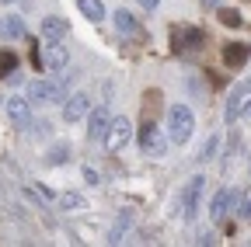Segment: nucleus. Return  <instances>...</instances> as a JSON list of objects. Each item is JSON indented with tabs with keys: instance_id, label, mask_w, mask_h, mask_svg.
<instances>
[{
	"instance_id": "nucleus-5",
	"label": "nucleus",
	"mask_w": 251,
	"mask_h": 247,
	"mask_svg": "<svg viewBox=\"0 0 251 247\" xmlns=\"http://www.w3.org/2000/svg\"><path fill=\"white\" fill-rule=\"evenodd\" d=\"M129 136H133V126H129V118H112V126H108V133H105V146H108V153H119L126 143H129Z\"/></svg>"
},
{
	"instance_id": "nucleus-16",
	"label": "nucleus",
	"mask_w": 251,
	"mask_h": 247,
	"mask_svg": "<svg viewBox=\"0 0 251 247\" xmlns=\"http://www.w3.org/2000/svg\"><path fill=\"white\" fill-rule=\"evenodd\" d=\"M77 7H80V14L91 18V21H101V18H105V4H101V0H77Z\"/></svg>"
},
{
	"instance_id": "nucleus-20",
	"label": "nucleus",
	"mask_w": 251,
	"mask_h": 247,
	"mask_svg": "<svg viewBox=\"0 0 251 247\" xmlns=\"http://www.w3.org/2000/svg\"><path fill=\"white\" fill-rule=\"evenodd\" d=\"M70 160V143H56L49 150V164H67Z\"/></svg>"
},
{
	"instance_id": "nucleus-10",
	"label": "nucleus",
	"mask_w": 251,
	"mask_h": 247,
	"mask_svg": "<svg viewBox=\"0 0 251 247\" xmlns=\"http://www.w3.org/2000/svg\"><path fill=\"white\" fill-rule=\"evenodd\" d=\"M28 105H31L28 98H7V105H4V108H7V118L14 122L18 129L28 126Z\"/></svg>"
},
{
	"instance_id": "nucleus-11",
	"label": "nucleus",
	"mask_w": 251,
	"mask_h": 247,
	"mask_svg": "<svg viewBox=\"0 0 251 247\" xmlns=\"http://www.w3.org/2000/svg\"><path fill=\"white\" fill-rule=\"evenodd\" d=\"M91 112V98L87 94H74L67 105H63V118H67V122H77V118H84Z\"/></svg>"
},
{
	"instance_id": "nucleus-4",
	"label": "nucleus",
	"mask_w": 251,
	"mask_h": 247,
	"mask_svg": "<svg viewBox=\"0 0 251 247\" xmlns=\"http://www.w3.org/2000/svg\"><path fill=\"white\" fill-rule=\"evenodd\" d=\"M67 59H70V52H67L63 42H46V49L35 52V63L49 67V70H63V67H67Z\"/></svg>"
},
{
	"instance_id": "nucleus-7",
	"label": "nucleus",
	"mask_w": 251,
	"mask_h": 247,
	"mask_svg": "<svg viewBox=\"0 0 251 247\" xmlns=\"http://www.w3.org/2000/svg\"><path fill=\"white\" fill-rule=\"evenodd\" d=\"M112 18H115V28H119V35L133 39V42H140V39H143V28H140V21H136L129 11H115Z\"/></svg>"
},
{
	"instance_id": "nucleus-2",
	"label": "nucleus",
	"mask_w": 251,
	"mask_h": 247,
	"mask_svg": "<svg viewBox=\"0 0 251 247\" xmlns=\"http://www.w3.org/2000/svg\"><path fill=\"white\" fill-rule=\"evenodd\" d=\"M28 101H31V105L67 101V87H63V80H31V84H28Z\"/></svg>"
},
{
	"instance_id": "nucleus-27",
	"label": "nucleus",
	"mask_w": 251,
	"mask_h": 247,
	"mask_svg": "<svg viewBox=\"0 0 251 247\" xmlns=\"http://www.w3.org/2000/svg\"><path fill=\"white\" fill-rule=\"evenodd\" d=\"M202 4H206V7H220V0H202Z\"/></svg>"
},
{
	"instance_id": "nucleus-26",
	"label": "nucleus",
	"mask_w": 251,
	"mask_h": 247,
	"mask_svg": "<svg viewBox=\"0 0 251 247\" xmlns=\"http://www.w3.org/2000/svg\"><path fill=\"white\" fill-rule=\"evenodd\" d=\"M157 4H161V0H140V7H143V11H153Z\"/></svg>"
},
{
	"instance_id": "nucleus-3",
	"label": "nucleus",
	"mask_w": 251,
	"mask_h": 247,
	"mask_svg": "<svg viewBox=\"0 0 251 247\" xmlns=\"http://www.w3.org/2000/svg\"><path fill=\"white\" fill-rule=\"evenodd\" d=\"M202 188H206V178L196 174L192 181L185 184V192H181V216L185 220H192V216L199 212V202H202Z\"/></svg>"
},
{
	"instance_id": "nucleus-14",
	"label": "nucleus",
	"mask_w": 251,
	"mask_h": 247,
	"mask_svg": "<svg viewBox=\"0 0 251 247\" xmlns=\"http://www.w3.org/2000/svg\"><path fill=\"white\" fill-rule=\"evenodd\" d=\"M133 230V212L126 209V212H119V220H115V226L108 230V244H122V237Z\"/></svg>"
},
{
	"instance_id": "nucleus-12",
	"label": "nucleus",
	"mask_w": 251,
	"mask_h": 247,
	"mask_svg": "<svg viewBox=\"0 0 251 247\" xmlns=\"http://www.w3.org/2000/svg\"><path fill=\"white\" fill-rule=\"evenodd\" d=\"M108 126H112V118H108V112H105V108L91 112V122H87V136H91V139H105Z\"/></svg>"
},
{
	"instance_id": "nucleus-19",
	"label": "nucleus",
	"mask_w": 251,
	"mask_h": 247,
	"mask_svg": "<svg viewBox=\"0 0 251 247\" xmlns=\"http://www.w3.org/2000/svg\"><path fill=\"white\" fill-rule=\"evenodd\" d=\"M227 202H230V188H220L216 199H213V205H209V216H213V220H220V216L227 212Z\"/></svg>"
},
{
	"instance_id": "nucleus-1",
	"label": "nucleus",
	"mask_w": 251,
	"mask_h": 247,
	"mask_svg": "<svg viewBox=\"0 0 251 247\" xmlns=\"http://www.w3.org/2000/svg\"><path fill=\"white\" fill-rule=\"evenodd\" d=\"M192 129H196V115L188 105H171L168 108V133L175 143H188L192 139Z\"/></svg>"
},
{
	"instance_id": "nucleus-22",
	"label": "nucleus",
	"mask_w": 251,
	"mask_h": 247,
	"mask_svg": "<svg viewBox=\"0 0 251 247\" xmlns=\"http://www.w3.org/2000/svg\"><path fill=\"white\" fill-rule=\"evenodd\" d=\"M59 205H63V209H84V195H77V192H67V195L59 199Z\"/></svg>"
},
{
	"instance_id": "nucleus-24",
	"label": "nucleus",
	"mask_w": 251,
	"mask_h": 247,
	"mask_svg": "<svg viewBox=\"0 0 251 247\" xmlns=\"http://www.w3.org/2000/svg\"><path fill=\"white\" fill-rule=\"evenodd\" d=\"M216 143H220L216 136H209V139H206V146H202V160H209L213 153H216Z\"/></svg>"
},
{
	"instance_id": "nucleus-18",
	"label": "nucleus",
	"mask_w": 251,
	"mask_h": 247,
	"mask_svg": "<svg viewBox=\"0 0 251 247\" xmlns=\"http://www.w3.org/2000/svg\"><path fill=\"white\" fill-rule=\"evenodd\" d=\"M11 73H18V56L11 49H0V77L7 80Z\"/></svg>"
},
{
	"instance_id": "nucleus-15",
	"label": "nucleus",
	"mask_w": 251,
	"mask_h": 247,
	"mask_svg": "<svg viewBox=\"0 0 251 247\" xmlns=\"http://www.w3.org/2000/svg\"><path fill=\"white\" fill-rule=\"evenodd\" d=\"M248 56H251V49L248 45H224V63L227 67H241V63H248Z\"/></svg>"
},
{
	"instance_id": "nucleus-17",
	"label": "nucleus",
	"mask_w": 251,
	"mask_h": 247,
	"mask_svg": "<svg viewBox=\"0 0 251 247\" xmlns=\"http://www.w3.org/2000/svg\"><path fill=\"white\" fill-rule=\"evenodd\" d=\"M0 35L4 39H21L25 35V21L21 18H4L0 21Z\"/></svg>"
},
{
	"instance_id": "nucleus-25",
	"label": "nucleus",
	"mask_w": 251,
	"mask_h": 247,
	"mask_svg": "<svg viewBox=\"0 0 251 247\" xmlns=\"http://www.w3.org/2000/svg\"><path fill=\"white\" fill-rule=\"evenodd\" d=\"M84 178H87L91 184H98V181H101V178H98V171H94V167H84Z\"/></svg>"
},
{
	"instance_id": "nucleus-9",
	"label": "nucleus",
	"mask_w": 251,
	"mask_h": 247,
	"mask_svg": "<svg viewBox=\"0 0 251 247\" xmlns=\"http://www.w3.org/2000/svg\"><path fill=\"white\" fill-rule=\"evenodd\" d=\"M70 35V24L63 18H42V39L46 42H63Z\"/></svg>"
},
{
	"instance_id": "nucleus-6",
	"label": "nucleus",
	"mask_w": 251,
	"mask_h": 247,
	"mask_svg": "<svg viewBox=\"0 0 251 247\" xmlns=\"http://www.w3.org/2000/svg\"><path fill=\"white\" fill-rule=\"evenodd\" d=\"M140 146H143V153H147V157H164L168 139H164V133H161V129L147 126V129L140 133Z\"/></svg>"
},
{
	"instance_id": "nucleus-8",
	"label": "nucleus",
	"mask_w": 251,
	"mask_h": 247,
	"mask_svg": "<svg viewBox=\"0 0 251 247\" xmlns=\"http://www.w3.org/2000/svg\"><path fill=\"white\" fill-rule=\"evenodd\" d=\"M251 94V77L248 80H241L234 90H230V98H227V122H237V115H241V101Z\"/></svg>"
},
{
	"instance_id": "nucleus-28",
	"label": "nucleus",
	"mask_w": 251,
	"mask_h": 247,
	"mask_svg": "<svg viewBox=\"0 0 251 247\" xmlns=\"http://www.w3.org/2000/svg\"><path fill=\"white\" fill-rule=\"evenodd\" d=\"M244 216H251V199H248V202H244Z\"/></svg>"
},
{
	"instance_id": "nucleus-23",
	"label": "nucleus",
	"mask_w": 251,
	"mask_h": 247,
	"mask_svg": "<svg viewBox=\"0 0 251 247\" xmlns=\"http://www.w3.org/2000/svg\"><path fill=\"white\" fill-rule=\"evenodd\" d=\"M28 129H31V136H35V139H39V136L46 139V136H49V122H28Z\"/></svg>"
},
{
	"instance_id": "nucleus-21",
	"label": "nucleus",
	"mask_w": 251,
	"mask_h": 247,
	"mask_svg": "<svg viewBox=\"0 0 251 247\" xmlns=\"http://www.w3.org/2000/svg\"><path fill=\"white\" fill-rule=\"evenodd\" d=\"M220 21H224L227 28H241V21H244V18H241L237 11H230V7H220Z\"/></svg>"
},
{
	"instance_id": "nucleus-13",
	"label": "nucleus",
	"mask_w": 251,
	"mask_h": 247,
	"mask_svg": "<svg viewBox=\"0 0 251 247\" xmlns=\"http://www.w3.org/2000/svg\"><path fill=\"white\" fill-rule=\"evenodd\" d=\"M175 42H178V49H181V45H185V49H199V45L206 42V35L199 32V28H188V24H185V28H175Z\"/></svg>"
},
{
	"instance_id": "nucleus-29",
	"label": "nucleus",
	"mask_w": 251,
	"mask_h": 247,
	"mask_svg": "<svg viewBox=\"0 0 251 247\" xmlns=\"http://www.w3.org/2000/svg\"><path fill=\"white\" fill-rule=\"evenodd\" d=\"M0 4H11V0H0Z\"/></svg>"
}]
</instances>
